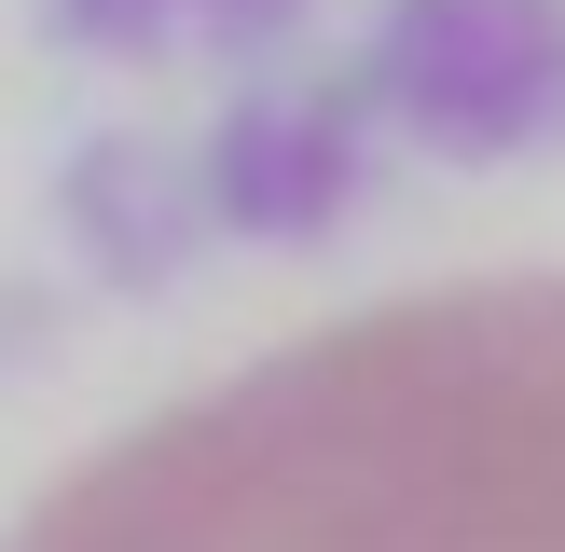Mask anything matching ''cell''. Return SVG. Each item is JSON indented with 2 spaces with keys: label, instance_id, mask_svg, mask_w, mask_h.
I'll use <instances>...</instances> for the list:
<instances>
[{
  "label": "cell",
  "instance_id": "obj_1",
  "mask_svg": "<svg viewBox=\"0 0 565 552\" xmlns=\"http://www.w3.org/2000/svg\"><path fill=\"white\" fill-rule=\"evenodd\" d=\"M0 552H565V263L263 346Z\"/></svg>",
  "mask_w": 565,
  "mask_h": 552
},
{
  "label": "cell",
  "instance_id": "obj_2",
  "mask_svg": "<svg viewBox=\"0 0 565 552\" xmlns=\"http://www.w3.org/2000/svg\"><path fill=\"white\" fill-rule=\"evenodd\" d=\"M359 97L428 166L565 152V0H373Z\"/></svg>",
  "mask_w": 565,
  "mask_h": 552
},
{
  "label": "cell",
  "instance_id": "obj_3",
  "mask_svg": "<svg viewBox=\"0 0 565 552\" xmlns=\"http://www.w3.org/2000/svg\"><path fill=\"white\" fill-rule=\"evenodd\" d=\"M193 180L235 248H331L373 193V97L359 83H248L207 110Z\"/></svg>",
  "mask_w": 565,
  "mask_h": 552
},
{
  "label": "cell",
  "instance_id": "obj_4",
  "mask_svg": "<svg viewBox=\"0 0 565 552\" xmlns=\"http://www.w3.org/2000/svg\"><path fill=\"white\" fill-rule=\"evenodd\" d=\"M55 221H70V248H83L97 290H166V276L193 263V235H221L193 152H166V138H138V125H97V138L55 152Z\"/></svg>",
  "mask_w": 565,
  "mask_h": 552
},
{
  "label": "cell",
  "instance_id": "obj_5",
  "mask_svg": "<svg viewBox=\"0 0 565 552\" xmlns=\"http://www.w3.org/2000/svg\"><path fill=\"white\" fill-rule=\"evenodd\" d=\"M180 0H42V42H70V55H166L180 42Z\"/></svg>",
  "mask_w": 565,
  "mask_h": 552
},
{
  "label": "cell",
  "instance_id": "obj_6",
  "mask_svg": "<svg viewBox=\"0 0 565 552\" xmlns=\"http://www.w3.org/2000/svg\"><path fill=\"white\" fill-rule=\"evenodd\" d=\"M180 14H193V42H207V55H276L318 0H180Z\"/></svg>",
  "mask_w": 565,
  "mask_h": 552
}]
</instances>
